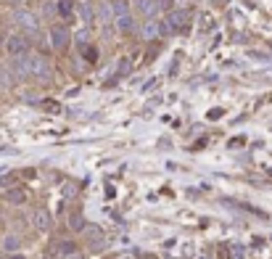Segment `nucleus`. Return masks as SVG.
<instances>
[{
	"mask_svg": "<svg viewBox=\"0 0 272 259\" xmlns=\"http://www.w3.org/2000/svg\"><path fill=\"white\" fill-rule=\"evenodd\" d=\"M8 72L16 74L19 80H27V77H32V56H11Z\"/></svg>",
	"mask_w": 272,
	"mask_h": 259,
	"instance_id": "1",
	"label": "nucleus"
},
{
	"mask_svg": "<svg viewBox=\"0 0 272 259\" xmlns=\"http://www.w3.org/2000/svg\"><path fill=\"white\" fill-rule=\"evenodd\" d=\"M32 80H37V82L50 80V64L45 56H32Z\"/></svg>",
	"mask_w": 272,
	"mask_h": 259,
	"instance_id": "2",
	"label": "nucleus"
},
{
	"mask_svg": "<svg viewBox=\"0 0 272 259\" xmlns=\"http://www.w3.org/2000/svg\"><path fill=\"white\" fill-rule=\"evenodd\" d=\"M27 50H29V43L24 35H11L5 40V53L8 56H27Z\"/></svg>",
	"mask_w": 272,
	"mask_h": 259,
	"instance_id": "3",
	"label": "nucleus"
},
{
	"mask_svg": "<svg viewBox=\"0 0 272 259\" xmlns=\"http://www.w3.org/2000/svg\"><path fill=\"white\" fill-rule=\"evenodd\" d=\"M140 32H143L146 40H156V37L167 35V32H169V27H167V22H159V19H148Z\"/></svg>",
	"mask_w": 272,
	"mask_h": 259,
	"instance_id": "4",
	"label": "nucleus"
},
{
	"mask_svg": "<svg viewBox=\"0 0 272 259\" xmlns=\"http://www.w3.org/2000/svg\"><path fill=\"white\" fill-rule=\"evenodd\" d=\"M14 22L19 24V29H24V32H37L40 29V22H37V16L32 14V11H16Z\"/></svg>",
	"mask_w": 272,
	"mask_h": 259,
	"instance_id": "5",
	"label": "nucleus"
},
{
	"mask_svg": "<svg viewBox=\"0 0 272 259\" xmlns=\"http://www.w3.org/2000/svg\"><path fill=\"white\" fill-rule=\"evenodd\" d=\"M48 35H50V45H53L56 50L69 48V29H66V27H61V24H53Z\"/></svg>",
	"mask_w": 272,
	"mask_h": 259,
	"instance_id": "6",
	"label": "nucleus"
},
{
	"mask_svg": "<svg viewBox=\"0 0 272 259\" xmlns=\"http://www.w3.org/2000/svg\"><path fill=\"white\" fill-rule=\"evenodd\" d=\"M188 22H190V14H188V11H172V14L167 16V27H169V32L185 29Z\"/></svg>",
	"mask_w": 272,
	"mask_h": 259,
	"instance_id": "7",
	"label": "nucleus"
},
{
	"mask_svg": "<svg viewBox=\"0 0 272 259\" xmlns=\"http://www.w3.org/2000/svg\"><path fill=\"white\" fill-rule=\"evenodd\" d=\"M135 8L140 11V16H146V19H156L159 8H161V3H159V0H135Z\"/></svg>",
	"mask_w": 272,
	"mask_h": 259,
	"instance_id": "8",
	"label": "nucleus"
},
{
	"mask_svg": "<svg viewBox=\"0 0 272 259\" xmlns=\"http://www.w3.org/2000/svg\"><path fill=\"white\" fill-rule=\"evenodd\" d=\"M32 225H35L37 230H48V228H50V215H48V209H35V212H32Z\"/></svg>",
	"mask_w": 272,
	"mask_h": 259,
	"instance_id": "9",
	"label": "nucleus"
},
{
	"mask_svg": "<svg viewBox=\"0 0 272 259\" xmlns=\"http://www.w3.org/2000/svg\"><path fill=\"white\" fill-rule=\"evenodd\" d=\"M74 251H77V246H74L72 241H58V243L53 246V251H50V254H58L61 259H66V257H74Z\"/></svg>",
	"mask_w": 272,
	"mask_h": 259,
	"instance_id": "10",
	"label": "nucleus"
},
{
	"mask_svg": "<svg viewBox=\"0 0 272 259\" xmlns=\"http://www.w3.org/2000/svg\"><path fill=\"white\" fill-rule=\"evenodd\" d=\"M116 27H119V32H125V35H129V32H135V19L132 14H122V16H116Z\"/></svg>",
	"mask_w": 272,
	"mask_h": 259,
	"instance_id": "11",
	"label": "nucleus"
},
{
	"mask_svg": "<svg viewBox=\"0 0 272 259\" xmlns=\"http://www.w3.org/2000/svg\"><path fill=\"white\" fill-rule=\"evenodd\" d=\"M5 201H8V204H24V201H27V193H24L21 191V188H5Z\"/></svg>",
	"mask_w": 272,
	"mask_h": 259,
	"instance_id": "12",
	"label": "nucleus"
},
{
	"mask_svg": "<svg viewBox=\"0 0 272 259\" xmlns=\"http://www.w3.org/2000/svg\"><path fill=\"white\" fill-rule=\"evenodd\" d=\"M85 238H87V243L93 246V249L103 246V233H101V228H95V225H90V228L85 230Z\"/></svg>",
	"mask_w": 272,
	"mask_h": 259,
	"instance_id": "13",
	"label": "nucleus"
},
{
	"mask_svg": "<svg viewBox=\"0 0 272 259\" xmlns=\"http://www.w3.org/2000/svg\"><path fill=\"white\" fill-rule=\"evenodd\" d=\"M32 172H8V174H3V180H0V183H3V188H16L19 185V180L21 177H29Z\"/></svg>",
	"mask_w": 272,
	"mask_h": 259,
	"instance_id": "14",
	"label": "nucleus"
},
{
	"mask_svg": "<svg viewBox=\"0 0 272 259\" xmlns=\"http://www.w3.org/2000/svg\"><path fill=\"white\" fill-rule=\"evenodd\" d=\"M69 228H72V230H85L87 228V225H85V217H82L80 209H74L72 215H69Z\"/></svg>",
	"mask_w": 272,
	"mask_h": 259,
	"instance_id": "15",
	"label": "nucleus"
},
{
	"mask_svg": "<svg viewBox=\"0 0 272 259\" xmlns=\"http://www.w3.org/2000/svg\"><path fill=\"white\" fill-rule=\"evenodd\" d=\"M58 16L72 19L74 16V0H58Z\"/></svg>",
	"mask_w": 272,
	"mask_h": 259,
	"instance_id": "16",
	"label": "nucleus"
},
{
	"mask_svg": "<svg viewBox=\"0 0 272 259\" xmlns=\"http://www.w3.org/2000/svg\"><path fill=\"white\" fill-rule=\"evenodd\" d=\"M80 14H82L85 22H93V19H95V8L90 3H80Z\"/></svg>",
	"mask_w": 272,
	"mask_h": 259,
	"instance_id": "17",
	"label": "nucleus"
},
{
	"mask_svg": "<svg viewBox=\"0 0 272 259\" xmlns=\"http://www.w3.org/2000/svg\"><path fill=\"white\" fill-rule=\"evenodd\" d=\"M5 249H8V251H16L19 249V238H14V236H8V238H5Z\"/></svg>",
	"mask_w": 272,
	"mask_h": 259,
	"instance_id": "18",
	"label": "nucleus"
},
{
	"mask_svg": "<svg viewBox=\"0 0 272 259\" xmlns=\"http://www.w3.org/2000/svg\"><path fill=\"white\" fill-rule=\"evenodd\" d=\"M5 3H11V5H19V3H21V0H5Z\"/></svg>",
	"mask_w": 272,
	"mask_h": 259,
	"instance_id": "19",
	"label": "nucleus"
},
{
	"mask_svg": "<svg viewBox=\"0 0 272 259\" xmlns=\"http://www.w3.org/2000/svg\"><path fill=\"white\" fill-rule=\"evenodd\" d=\"M214 3H219V5H222V3H225V0H214Z\"/></svg>",
	"mask_w": 272,
	"mask_h": 259,
	"instance_id": "20",
	"label": "nucleus"
},
{
	"mask_svg": "<svg viewBox=\"0 0 272 259\" xmlns=\"http://www.w3.org/2000/svg\"><path fill=\"white\" fill-rule=\"evenodd\" d=\"M8 259H21V257H8Z\"/></svg>",
	"mask_w": 272,
	"mask_h": 259,
	"instance_id": "21",
	"label": "nucleus"
}]
</instances>
